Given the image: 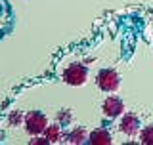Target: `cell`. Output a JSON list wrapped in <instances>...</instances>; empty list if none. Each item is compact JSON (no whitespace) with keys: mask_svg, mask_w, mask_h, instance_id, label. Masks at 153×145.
I'll list each match as a JSON object with an SVG mask.
<instances>
[{"mask_svg":"<svg viewBox=\"0 0 153 145\" xmlns=\"http://www.w3.org/2000/svg\"><path fill=\"white\" fill-rule=\"evenodd\" d=\"M29 145H50V141L44 138V134H40V136H33V139L29 141Z\"/></svg>","mask_w":153,"mask_h":145,"instance_id":"obj_12","label":"cell"},{"mask_svg":"<svg viewBox=\"0 0 153 145\" xmlns=\"http://www.w3.org/2000/svg\"><path fill=\"white\" fill-rule=\"evenodd\" d=\"M119 130H121V134L126 136V138H136L142 130V122H140V118H138V115L123 113L121 120H119Z\"/></svg>","mask_w":153,"mask_h":145,"instance_id":"obj_4","label":"cell"},{"mask_svg":"<svg viewBox=\"0 0 153 145\" xmlns=\"http://www.w3.org/2000/svg\"><path fill=\"white\" fill-rule=\"evenodd\" d=\"M96 86L105 94H115L121 88V75L115 69H102L96 75Z\"/></svg>","mask_w":153,"mask_h":145,"instance_id":"obj_2","label":"cell"},{"mask_svg":"<svg viewBox=\"0 0 153 145\" xmlns=\"http://www.w3.org/2000/svg\"><path fill=\"white\" fill-rule=\"evenodd\" d=\"M61 80L67 86H73V88L84 86L88 82V67L84 63H80V61H75V63L65 67V71L61 72Z\"/></svg>","mask_w":153,"mask_h":145,"instance_id":"obj_1","label":"cell"},{"mask_svg":"<svg viewBox=\"0 0 153 145\" xmlns=\"http://www.w3.org/2000/svg\"><path fill=\"white\" fill-rule=\"evenodd\" d=\"M88 143L90 145H111L113 136L107 128H96L88 134Z\"/></svg>","mask_w":153,"mask_h":145,"instance_id":"obj_6","label":"cell"},{"mask_svg":"<svg viewBox=\"0 0 153 145\" xmlns=\"http://www.w3.org/2000/svg\"><path fill=\"white\" fill-rule=\"evenodd\" d=\"M138 139H140L142 145H153V124L143 126L138 134Z\"/></svg>","mask_w":153,"mask_h":145,"instance_id":"obj_11","label":"cell"},{"mask_svg":"<svg viewBox=\"0 0 153 145\" xmlns=\"http://www.w3.org/2000/svg\"><path fill=\"white\" fill-rule=\"evenodd\" d=\"M63 141L69 143V145H80V143L88 141V132H86V128H82V126H75L67 134H63Z\"/></svg>","mask_w":153,"mask_h":145,"instance_id":"obj_7","label":"cell"},{"mask_svg":"<svg viewBox=\"0 0 153 145\" xmlns=\"http://www.w3.org/2000/svg\"><path fill=\"white\" fill-rule=\"evenodd\" d=\"M44 138L48 139V141H50V145H54V143H61V141H63V128H61L57 122L48 124L46 130H44Z\"/></svg>","mask_w":153,"mask_h":145,"instance_id":"obj_8","label":"cell"},{"mask_svg":"<svg viewBox=\"0 0 153 145\" xmlns=\"http://www.w3.org/2000/svg\"><path fill=\"white\" fill-rule=\"evenodd\" d=\"M102 113L105 118L115 120V118H121V115L124 113V101L119 98V95H107L102 103Z\"/></svg>","mask_w":153,"mask_h":145,"instance_id":"obj_5","label":"cell"},{"mask_svg":"<svg viewBox=\"0 0 153 145\" xmlns=\"http://www.w3.org/2000/svg\"><path fill=\"white\" fill-rule=\"evenodd\" d=\"M23 118H25V115L21 113L19 109L16 111H12V113L6 117V124L10 128H17V126H23Z\"/></svg>","mask_w":153,"mask_h":145,"instance_id":"obj_10","label":"cell"},{"mask_svg":"<svg viewBox=\"0 0 153 145\" xmlns=\"http://www.w3.org/2000/svg\"><path fill=\"white\" fill-rule=\"evenodd\" d=\"M48 126V118L46 115L42 113V111H29L25 115V118H23V128H25V132L29 136H40V134H44V130Z\"/></svg>","mask_w":153,"mask_h":145,"instance_id":"obj_3","label":"cell"},{"mask_svg":"<svg viewBox=\"0 0 153 145\" xmlns=\"http://www.w3.org/2000/svg\"><path fill=\"white\" fill-rule=\"evenodd\" d=\"M56 122L59 124L61 128H67V126H71L73 124V113H71V109H57V113H56Z\"/></svg>","mask_w":153,"mask_h":145,"instance_id":"obj_9","label":"cell"}]
</instances>
